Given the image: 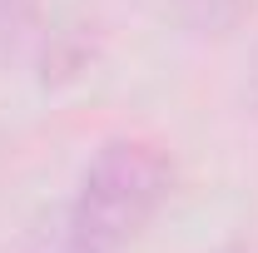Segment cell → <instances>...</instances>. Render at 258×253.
<instances>
[{
  "label": "cell",
  "instance_id": "6da1fadb",
  "mask_svg": "<svg viewBox=\"0 0 258 253\" xmlns=\"http://www.w3.org/2000/svg\"><path fill=\"white\" fill-rule=\"evenodd\" d=\"M174 184V164L149 139H104L85 164L55 243L64 253H119L144 233Z\"/></svg>",
  "mask_w": 258,
  "mask_h": 253
},
{
  "label": "cell",
  "instance_id": "7a4b0ae2",
  "mask_svg": "<svg viewBox=\"0 0 258 253\" xmlns=\"http://www.w3.org/2000/svg\"><path fill=\"white\" fill-rule=\"evenodd\" d=\"M243 5H248V0H164V10H169L179 25H189L194 35L228 30V25L243 15Z\"/></svg>",
  "mask_w": 258,
  "mask_h": 253
},
{
  "label": "cell",
  "instance_id": "3957f363",
  "mask_svg": "<svg viewBox=\"0 0 258 253\" xmlns=\"http://www.w3.org/2000/svg\"><path fill=\"white\" fill-rule=\"evenodd\" d=\"M40 25V0H0V50H20Z\"/></svg>",
  "mask_w": 258,
  "mask_h": 253
}]
</instances>
